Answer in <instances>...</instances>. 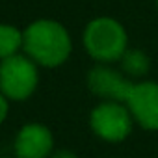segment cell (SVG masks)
Returning <instances> with one entry per match:
<instances>
[{
	"mask_svg": "<svg viewBox=\"0 0 158 158\" xmlns=\"http://www.w3.org/2000/svg\"><path fill=\"white\" fill-rule=\"evenodd\" d=\"M130 84L132 82L125 80L119 73H115L114 69L102 67V65L93 67L88 74L89 89L95 95L108 99V101H115V102H125Z\"/></svg>",
	"mask_w": 158,
	"mask_h": 158,
	"instance_id": "7",
	"label": "cell"
},
{
	"mask_svg": "<svg viewBox=\"0 0 158 158\" xmlns=\"http://www.w3.org/2000/svg\"><path fill=\"white\" fill-rule=\"evenodd\" d=\"M127 108L132 117L147 130H158V84L132 82L127 93Z\"/></svg>",
	"mask_w": 158,
	"mask_h": 158,
	"instance_id": "5",
	"label": "cell"
},
{
	"mask_svg": "<svg viewBox=\"0 0 158 158\" xmlns=\"http://www.w3.org/2000/svg\"><path fill=\"white\" fill-rule=\"evenodd\" d=\"M37 86V67L28 56L13 54L0 61V91L8 99H28Z\"/></svg>",
	"mask_w": 158,
	"mask_h": 158,
	"instance_id": "3",
	"label": "cell"
},
{
	"mask_svg": "<svg viewBox=\"0 0 158 158\" xmlns=\"http://www.w3.org/2000/svg\"><path fill=\"white\" fill-rule=\"evenodd\" d=\"M95 134L106 141H123L132 130V114L115 101L99 104L89 117Z\"/></svg>",
	"mask_w": 158,
	"mask_h": 158,
	"instance_id": "4",
	"label": "cell"
},
{
	"mask_svg": "<svg viewBox=\"0 0 158 158\" xmlns=\"http://www.w3.org/2000/svg\"><path fill=\"white\" fill-rule=\"evenodd\" d=\"M4 158H10V156H4Z\"/></svg>",
	"mask_w": 158,
	"mask_h": 158,
	"instance_id": "12",
	"label": "cell"
},
{
	"mask_svg": "<svg viewBox=\"0 0 158 158\" xmlns=\"http://www.w3.org/2000/svg\"><path fill=\"white\" fill-rule=\"evenodd\" d=\"M52 158H76V154L74 152H71V151H58V152H54L52 154Z\"/></svg>",
	"mask_w": 158,
	"mask_h": 158,
	"instance_id": "11",
	"label": "cell"
},
{
	"mask_svg": "<svg viewBox=\"0 0 158 158\" xmlns=\"http://www.w3.org/2000/svg\"><path fill=\"white\" fill-rule=\"evenodd\" d=\"M8 110H10V106H8V97H6L2 91H0V123L6 119Z\"/></svg>",
	"mask_w": 158,
	"mask_h": 158,
	"instance_id": "10",
	"label": "cell"
},
{
	"mask_svg": "<svg viewBox=\"0 0 158 158\" xmlns=\"http://www.w3.org/2000/svg\"><path fill=\"white\" fill-rule=\"evenodd\" d=\"M23 41L24 35L21 30L10 24H0V60L17 54V50L23 48Z\"/></svg>",
	"mask_w": 158,
	"mask_h": 158,
	"instance_id": "8",
	"label": "cell"
},
{
	"mask_svg": "<svg viewBox=\"0 0 158 158\" xmlns=\"http://www.w3.org/2000/svg\"><path fill=\"white\" fill-rule=\"evenodd\" d=\"M23 35V48L26 56L43 67H58L71 54L69 32L56 21H35L24 30Z\"/></svg>",
	"mask_w": 158,
	"mask_h": 158,
	"instance_id": "1",
	"label": "cell"
},
{
	"mask_svg": "<svg viewBox=\"0 0 158 158\" xmlns=\"http://www.w3.org/2000/svg\"><path fill=\"white\" fill-rule=\"evenodd\" d=\"M84 47L89 56L99 61L121 60L127 50V32L117 21L99 17L86 26Z\"/></svg>",
	"mask_w": 158,
	"mask_h": 158,
	"instance_id": "2",
	"label": "cell"
},
{
	"mask_svg": "<svg viewBox=\"0 0 158 158\" xmlns=\"http://www.w3.org/2000/svg\"><path fill=\"white\" fill-rule=\"evenodd\" d=\"M121 65H123V71L127 74L143 76V74H147L151 61L141 50H125V54L121 56Z\"/></svg>",
	"mask_w": 158,
	"mask_h": 158,
	"instance_id": "9",
	"label": "cell"
},
{
	"mask_svg": "<svg viewBox=\"0 0 158 158\" xmlns=\"http://www.w3.org/2000/svg\"><path fill=\"white\" fill-rule=\"evenodd\" d=\"M52 151V134L39 123L24 125L15 138L17 158H47Z\"/></svg>",
	"mask_w": 158,
	"mask_h": 158,
	"instance_id": "6",
	"label": "cell"
}]
</instances>
